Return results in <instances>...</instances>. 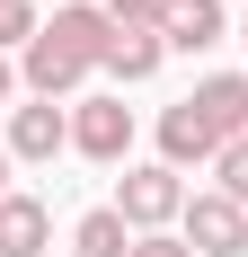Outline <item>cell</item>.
<instances>
[{
  "label": "cell",
  "instance_id": "18",
  "mask_svg": "<svg viewBox=\"0 0 248 257\" xmlns=\"http://www.w3.org/2000/svg\"><path fill=\"white\" fill-rule=\"evenodd\" d=\"M239 36H248V27H239Z\"/></svg>",
  "mask_w": 248,
  "mask_h": 257
},
{
  "label": "cell",
  "instance_id": "8",
  "mask_svg": "<svg viewBox=\"0 0 248 257\" xmlns=\"http://www.w3.org/2000/svg\"><path fill=\"white\" fill-rule=\"evenodd\" d=\"M222 36H230L222 0H177L169 27H160V45H177V53H204V45H222Z\"/></svg>",
  "mask_w": 248,
  "mask_h": 257
},
{
  "label": "cell",
  "instance_id": "12",
  "mask_svg": "<svg viewBox=\"0 0 248 257\" xmlns=\"http://www.w3.org/2000/svg\"><path fill=\"white\" fill-rule=\"evenodd\" d=\"M98 9H106L115 27H169V9H177V0H98Z\"/></svg>",
  "mask_w": 248,
  "mask_h": 257
},
{
  "label": "cell",
  "instance_id": "13",
  "mask_svg": "<svg viewBox=\"0 0 248 257\" xmlns=\"http://www.w3.org/2000/svg\"><path fill=\"white\" fill-rule=\"evenodd\" d=\"M213 178H222V195H230V204H248V133L230 142L222 160H213Z\"/></svg>",
  "mask_w": 248,
  "mask_h": 257
},
{
  "label": "cell",
  "instance_id": "1",
  "mask_svg": "<svg viewBox=\"0 0 248 257\" xmlns=\"http://www.w3.org/2000/svg\"><path fill=\"white\" fill-rule=\"evenodd\" d=\"M106 36H115V18H106L98 0L53 9V18L36 27V45H27V89H36V98H71L80 80L106 62Z\"/></svg>",
  "mask_w": 248,
  "mask_h": 257
},
{
  "label": "cell",
  "instance_id": "11",
  "mask_svg": "<svg viewBox=\"0 0 248 257\" xmlns=\"http://www.w3.org/2000/svg\"><path fill=\"white\" fill-rule=\"evenodd\" d=\"M71 257H133V231H124V213H115V204L80 213V231H71Z\"/></svg>",
  "mask_w": 248,
  "mask_h": 257
},
{
  "label": "cell",
  "instance_id": "10",
  "mask_svg": "<svg viewBox=\"0 0 248 257\" xmlns=\"http://www.w3.org/2000/svg\"><path fill=\"white\" fill-rule=\"evenodd\" d=\"M160 53H169V45H160V27H115V36H106V71H115V80H151V71H160Z\"/></svg>",
  "mask_w": 248,
  "mask_h": 257
},
{
  "label": "cell",
  "instance_id": "14",
  "mask_svg": "<svg viewBox=\"0 0 248 257\" xmlns=\"http://www.w3.org/2000/svg\"><path fill=\"white\" fill-rule=\"evenodd\" d=\"M9 45H36V9L27 0H0V53Z\"/></svg>",
  "mask_w": 248,
  "mask_h": 257
},
{
  "label": "cell",
  "instance_id": "4",
  "mask_svg": "<svg viewBox=\"0 0 248 257\" xmlns=\"http://www.w3.org/2000/svg\"><path fill=\"white\" fill-rule=\"evenodd\" d=\"M124 142H133V106H124V98H80L71 106V151L124 160Z\"/></svg>",
  "mask_w": 248,
  "mask_h": 257
},
{
  "label": "cell",
  "instance_id": "6",
  "mask_svg": "<svg viewBox=\"0 0 248 257\" xmlns=\"http://www.w3.org/2000/svg\"><path fill=\"white\" fill-rule=\"evenodd\" d=\"M186 106H195L204 124H213V142H222V151L248 133V80H230V71H222V80H204V89H195Z\"/></svg>",
  "mask_w": 248,
  "mask_h": 257
},
{
  "label": "cell",
  "instance_id": "7",
  "mask_svg": "<svg viewBox=\"0 0 248 257\" xmlns=\"http://www.w3.org/2000/svg\"><path fill=\"white\" fill-rule=\"evenodd\" d=\"M45 239H53V222H45V204L36 195H0V257H45Z\"/></svg>",
  "mask_w": 248,
  "mask_h": 257
},
{
  "label": "cell",
  "instance_id": "16",
  "mask_svg": "<svg viewBox=\"0 0 248 257\" xmlns=\"http://www.w3.org/2000/svg\"><path fill=\"white\" fill-rule=\"evenodd\" d=\"M0 106H9V62H0Z\"/></svg>",
  "mask_w": 248,
  "mask_h": 257
},
{
  "label": "cell",
  "instance_id": "9",
  "mask_svg": "<svg viewBox=\"0 0 248 257\" xmlns=\"http://www.w3.org/2000/svg\"><path fill=\"white\" fill-rule=\"evenodd\" d=\"M160 151H169V169H186V160H222V142H213V124L195 106H169L160 115Z\"/></svg>",
  "mask_w": 248,
  "mask_h": 257
},
{
  "label": "cell",
  "instance_id": "17",
  "mask_svg": "<svg viewBox=\"0 0 248 257\" xmlns=\"http://www.w3.org/2000/svg\"><path fill=\"white\" fill-rule=\"evenodd\" d=\"M0 195H9V151H0Z\"/></svg>",
  "mask_w": 248,
  "mask_h": 257
},
{
  "label": "cell",
  "instance_id": "15",
  "mask_svg": "<svg viewBox=\"0 0 248 257\" xmlns=\"http://www.w3.org/2000/svg\"><path fill=\"white\" fill-rule=\"evenodd\" d=\"M133 257H195L186 239H169V231H151V239H133Z\"/></svg>",
  "mask_w": 248,
  "mask_h": 257
},
{
  "label": "cell",
  "instance_id": "5",
  "mask_svg": "<svg viewBox=\"0 0 248 257\" xmlns=\"http://www.w3.org/2000/svg\"><path fill=\"white\" fill-rule=\"evenodd\" d=\"M71 142V115L53 98H36V106H9V160H53Z\"/></svg>",
  "mask_w": 248,
  "mask_h": 257
},
{
  "label": "cell",
  "instance_id": "3",
  "mask_svg": "<svg viewBox=\"0 0 248 257\" xmlns=\"http://www.w3.org/2000/svg\"><path fill=\"white\" fill-rule=\"evenodd\" d=\"M177 222H186V248L195 257H239L248 248V204H230L222 186H213V195H186Z\"/></svg>",
  "mask_w": 248,
  "mask_h": 257
},
{
  "label": "cell",
  "instance_id": "2",
  "mask_svg": "<svg viewBox=\"0 0 248 257\" xmlns=\"http://www.w3.org/2000/svg\"><path fill=\"white\" fill-rule=\"evenodd\" d=\"M115 213H124V231H133V239H151L160 222H177V213H186V186H177V169H169V160H160V169H124Z\"/></svg>",
  "mask_w": 248,
  "mask_h": 257
}]
</instances>
